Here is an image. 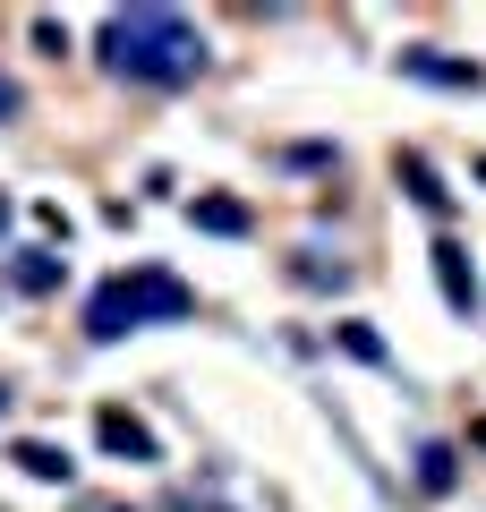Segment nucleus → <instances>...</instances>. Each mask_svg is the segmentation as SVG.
<instances>
[{
  "label": "nucleus",
  "mask_w": 486,
  "mask_h": 512,
  "mask_svg": "<svg viewBox=\"0 0 486 512\" xmlns=\"http://www.w3.org/2000/svg\"><path fill=\"white\" fill-rule=\"evenodd\" d=\"M9 461H18L26 478H43V487H69V478H77V461L60 453V444H43V436H26V444H18Z\"/></svg>",
  "instance_id": "7"
},
{
  "label": "nucleus",
  "mask_w": 486,
  "mask_h": 512,
  "mask_svg": "<svg viewBox=\"0 0 486 512\" xmlns=\"http://www.w3.org/2000/svg\"><path fill=\"white\" fill-rule=\"evenodd\" d=\"M0 410H9V384H0Z\"/></svg>",
  "instance_id": "16"
},
{
  "label": "nucleus",
  "mask_w": 486,
  "mask_h": 512,
  "mask_svg": "<svg viewBox=\"0 0 486 512\" xmlns=\"http://www.w3.org/2000/svg\"><path fill=\"white\" fill-rule=\"evenodd\" d=\"M469 436H478V444H486V419H478V427H469Z\"/></svg>",
  "instance_id": "15"
},
{
  "label": "nucleus",
  "mask_w": 486,
  "mask_h": 512,
  "mask_svg": "<svg viewBox=\"0 0 486 512\" xmlns=\"http://www.w3.org/2000/svg\"><path fill=\"white\" fill-rule=\"evenodd\" d=\"M94 52H103V69L128 77V86H188V77L205 69V35L180 9H111L103 35H94Z\"/></svg>",
  "instance_id": "1"
},
{
  "label": "nucleus",
  "mask_w": 486,
  "mask_h": 512,
  "mask_svg": "<svg viewBox=\"0 0 486 512\" xmlns=\"http://www.w3.org/2000/svg\"><path fill=\"white\" fill-rule=\"evenodd\" d=\"M435 282H444V308L452 316H469V308H478V274H469V248H461V239H435Z\"/></svg>",
  "instance_id": "4"
},
{
  "label": "nucleus",
  "mask_w": 486,
  "mask_h": 512,
  "mask_svg": "<svg viewBox=\"0 0 486 512\" xmlns=\"http://www.w3.org/2000/svg\"><path fill=\"white\" fill-rule=\"evenodd\" d=\"M18 103H26V94H18V77H0V120H18Z\"/></svg>",
  "instance_id": "13"
},
{
  "label": "nucleus",
  "mask_w": 486,
  "mask_h": 512,
  "mask_svg": "<svg viewBox=\"0 0 486 512\" xmlns=\"http://www.w3.org/2000/svg\"><path fill=\"white\" fill-rule=\"evenodd\" d=\"M452 478H461V470H452V444H418V487H427V495H444Z\"/></svg>",
  "instance_id": "10"
},
{
  "label": "nucleus",
  "mask_w": 486,
  "mask_h": 512,
  "mask_svg": "<svg viewBox=\"0 0 486 512\" xmlns=\"http://www.w3.org/2000/svg\"><path fill=\"white\" fill-rule=\"evenodd\" d=\"M401 188H410V205H418V214H452V188L444 180H435V163H427V154H401Z\"/></svg>",
  "instance_id": "6"
},
{
  "label": "nucleus",
  "mask_w": 486,
  "mask_h": 512,
  "mask_svg": "<svg viewBox=\"0 0 486 512\" xmlns=\"http://www.w3.org/2000/svg\"><path fill=\"white\" fill-rule=\"evenodd\" d=\"M94 436H103V453H120V461H162L154 427L128 419V410H103V419H94Z\"/></svg>",
  "instance_id": "5"
},
{
  "label": "nucleus",
  "mask_w": 486,
  "mask_h": 512,
  "mask_svg": "<svg viewBox=\"0 0 486 512\" xmlns=\"http://www.w3.org/2000/svg\"><path fill=\"white\" fill-rule=\"evenodd\" d=\"M401 77H418V86H452V94H478L486 86L478 60H452V52H435V43H410V52H401Z\"/></svg>",
  "instance_id": "3"
},
{
  "label": "nucleus",
  "mask_w": 486,
  "mask_h": 512,
  "mask_svg": "<svg viewBox=\"0 0 486 512\" xmlns=\"http://www.w3.org/2000/svg\"><path fill=\"white\" fill-rule=\"evenodd\" d=\"M342 350H350V359H367V367L393 359V350H384V333H367V325H342Z\"/></svg>",
  "instance_id": "11"
},
{
  "label": "nucleus",
  "mask_w": 486,
  "mask_h": 512,
  "mask_svg": "<svg viewBox=\"0 0 486 512\" xmlns=\"http://www.w3.org/2000/svg\"><path fill=\"white\" fill-rule=\"evenodd\" d=\"M180 316H197V291H188L171 265L111 274L103 291L86 299V333H94V342H120V333H137V325H180Z\"/></svg>",
  "instance_id": "2"
},
{
  "label": "nucleus",
  "mask_w": 486,
  "mask_h": 512,
  "mask_svg": "<svg viewBox=\"0 0 486 512\" xmlns=\"http://www.w3.org/2000/svg\"><path fill=\"white\" fill-rule=\"evenodd\" d=\"M9 222H18V205H9V188H0V248H9Z\"/></svg>",
  "instance_id": "14"
},
{
  "label": "nucleus",
  "mask_w": 486,
  "mask_h": 512,
  "mask_svg": "<svg viewBox=\"0 0 486 512\" xmlns=\"http://www.w3.org/2000/svg\"><path fill=\"white\" fill-rule=\"evenodd\" d=\"M188 222H197V231H222V239H239L256 214H248L239 197H197V205H188Z\"/></svg>",
  "instance_id": "8"
},
{
  "label": "nucleus",
  "mask_w": 486,
  "mask_h": 512,
  "mask_svg": "<svg viewBox=\"0 0 486 512\" xmlns=\"http://www.w3.org/2000/svg\"><path fill=\"white\" fill-rule=\"evenodd\" d=\"M60 274H69L60 248H18V291H60Z\"/></svg>",
  "instance_id": "9"
},
{
  "label": "nucleus",
  "mask_w": 486,
  "mask_h": 512,
  "mask_svg": "<svg viewBox=\"0 0 486 512\" xmlns=\"http://www.w3.org/2000/svg\"><path fill=\"white\" fill-rule=\"evenodd\" d=\"M35 52L60 60V52H69V26H60V18H35Z\"/></svg>",
  "instance_id": "12"
}]
</instances>
